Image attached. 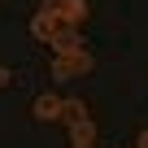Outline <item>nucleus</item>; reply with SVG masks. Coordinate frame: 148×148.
Instances as JSON below:
<instances>
[{"instance_id":"1","label":"nucleus","mask_w":148,"mask_h":148,"mask_svg":"<svg viewBox=\"0 0 148 148\" xmlns=\"http://www.w3.org/2000/svg\"><path fill=\"white\" fill-rule=\"evenodd\" d=\"M39 9L52 13L61 26H83L87 22V0H39Z\"/></svg>"},{"instance_id":"2","label":"nucleus","mask_w":148,"mask_h":148,"mask_svg":"<svg viewBox=\"0 0 148 148\" xmlns=\"http://www.w3.org/2000/svg\"><path fill=\"white\" fill-rule=\"evenodd\" d=\"M92 52H79V57H52V79L65 83V79H79V74H92Z\"/></svg>"},{"instance_id":"3","label":"nucleus","mask_w":148,"mask_h":148,"mask_svg":"<svg viewBox=\"0 0 148 148\" xmlns=\"http://www.w3.org/2000/svg\"><path fill=\"white\" fill-rule=\"evenodd\" d=\"M48 48H52V57H79V52H87L79 26H57V35L48 39Z\"/></svg>"},{"instance_id":"4","label":"nucleus","mask_w":148,"mask_h":148,"mask_svg":"<svg viewBox=\"0 0 148 148\" xmlns=\"http://www.w3.org/2000/svg\"><path fill=\"white\" fill-rule=\"evenodd\" d=\"M61 96L57 92H44V96H35V105H31V113L39 118V122H61Z\"/></svg>"},{"instance_id":"5","label":"nucleus","mask_w":148,"mask_h":148,"mask_svg":"<svg viewBox=\"0 0 148 148\" xmlns=\"http://www.w3.org/2000/svg\"><path fill=\"white\" fill-rule=\"evenodd\" d=\"M70 148H96V122L83 118L79 126H70Z\"/></svg>"},{"instance_id":"6","label":"nucleus","mask_w":148,"mask_h":148,"mask_svg":"<svg viewBox=\"0 0 148 148\" xmlns=\"http://www.w3.org/2000/svg\"><path fill=\"white\" fill-rule=\"evenodd\" d=\"M57 26H61V22H57L52 13H44V9H35V18H31V35H35V39H44V44H48V39L57 35Z\"/></svg>"},{"instance_id":"7","label":"nucleus","mask_w":148,"mask_h":148,"mask_svg":"<svg viewBox=\"0 0 148 148\" xmlns=\"http://www.w3.org/2000/svg\"><path fill=\"white\" fill-rule=\"evenodd\" d=\"M83 118H87V105H83V100H65V105H61V122H65V126H79Z\"/></svg>"},{"instance_id":"8","label":"nucleus","mask_w":148,"mask_h":148,"mask_svg":"<svg viewBox=\"0 0 148 148\" xmlns=\"http://www.w3.org/2000/svg\"><path fill=\"white\" fill-rule=\"evenodd\" d=\"M9 83H13V74H9L5 65H0V87H9Z\"/></svg>"},{"instance_id":"9","label":"nucleus","mask_w":148,"mask_h":148,"mask_svg":"<svg viewBox=\"0 0 148 148\" xmlns=\"http://www.w3.org/2000/svg\"><path fill=\"white\" fill-rule=\"evenodd\" d=\"M135 148H148V131H139V144H135Z\"/></svg>"}]
</instances>
